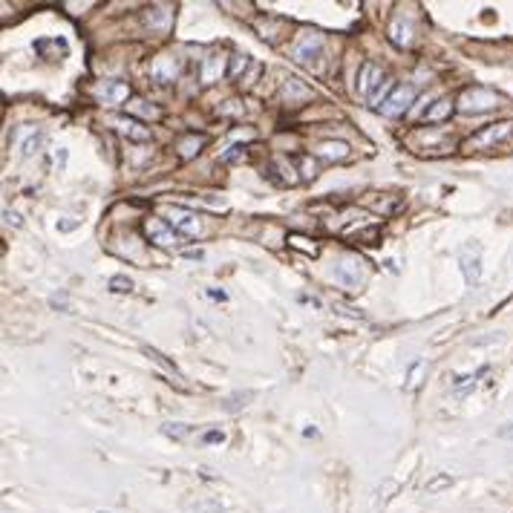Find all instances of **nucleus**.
<instances>
[{"label":"nucleus","instance_id":"nucleus-20","mask_svg":"<svg viewBox=\"0 0 513 513\" xmlns=\"http://www.w3.org/2000/svg\"><path fill=\"white\" fill-rule=\"evenodd\" d=\"M291 162L297 165V173H300L303 182H312L317 176V162H314L312 153H295V156H291Z\"/></svg>","mask_w":513,"mask_h":513},{"label":"nucleus","instance_id":"nucleus-13","mask_svg":"<svg viewBox=\"0 0 513 513\" xmlns=\"http://www.w3.org/2000/svg\"><path fill=\"white\" fill-rule=\"evenodd\" d=\"M225 61H228V58H223V55H208V58L202 61V66H199V81H202L205 87H211V84H216L223 76H228Z\"/></svg>","mask_w":513,"mask_h":513},{"label":"nucleus","instance_id":"nucleus-33","mask_svg":"<svg viewBox=\"0 0 513 513\" xmlns=\"http://www.w3.org/2000/svg\"><path fill=\"white\" fill-rule=\"evenodd\" d=\"M240 159H245V144H231V148L219 156V162H223V165H234Z\"/></svg>","mask_w":513,"mask_h":513},{"label":"nucleus","instance_id":"nucleus-41","mask_svg":"<svg viewBox=\"0 0 513 513\" xmlns=\"http://www.w3.org/2000/svg\"><path fill=\"white\" fill-rule=\"evenodd\" d=\"M55 165H58V167H64V165H66V153H64V151H61V153H55Z\"/></svg>","mask_w":513,"mask_h":513},{"label":"nucleus","instance_id":"nucleus-39","mask_svg":"<svg viewBox=\"0 0 513 513\" xmlns=\"http://www.w3.org/2000/svg\"><path fill=\"white\" fill-rule=\"evenodd\" d=\"M499 438H507V442H513V421L505 424V427H499Z\"/></svg>","mask_w":513,"mask_h":513},{"label":"nucleus","instance_id":"nucleus-10","mask_svg":"<svg viewBox=\"0 0 513 513\" xmlns=\"http://www.w3.org/2000/svg\"><path fill=\"white\" fill-rule=\"evenodd\" d=\"M113 127L119 136H124L127 141H151V127H144L141 122L130 119V116H116Z\"/></svg>","mask_w":513,"mask_h":513},{"label":"nucleus","instance_id":"nucleus-6","mask_svg":"<svg viewBox=\"0 0 513 513\" xmlns=\"http://www.w3.org/2000/svg\"><path fill=\"white\" fill-rule=\"evenodd\" d=\"M167 223H170L173 231L185 234V237H196V234L202 231L199 216H196L194 211H188V208H179V205H170V208H167Z\"/></svg>","mask_w":513,"mask_h":513},{"label":"nucleus","instance_id":"nucleus-25","mask_svg":"<svg viewBox=\"0 0 513 513\" xmlns=\"http://www.w3.org/2000/svg\"><path fill=\"white\" fill-rule=\"evenodd\" d=\"M424 375H427V363L424 360H415L413 366H410V375H407V392H415L421 384H424Z\"/></svg>","mask_w":513,"mask_h":513},{"label":"nucleus","instance_id":"nucleus-2","mask_svg":"<svg viewBox=\"0 0 513 513\" xmlns=\"http://www.w3.org/2000/svg\"><path fill=\"white\" fill-rule=\"evenodd\" d=\"M499 107V95L490 87H467L459 98H456V110L467 116H479V113H490Z\"/></svg>","mask_w":513,"mask_h":513},{"label":"nucleus","instance_id":"nucleus-37","mask_svg":"<svg viewBox=\"0 0 513 513\" xmlns=\"http://www.w3.org/2000/svg\"><path fill=\"white\" fill-rule=\"evenodd\" d=\"M473 387H476V378H473V375L459 378V381L453 384V389H456V392H467V389H473Z\"/></svg>","mask_w":513,"mask_h":513},{"label":"nucleus","instance_id":"nucleus-35","mask_svg":"<svg viewBox=\"0 0 513 513\" xmlns=\"http://www.w3.org/2000/svg\"><path fill=\"white\" fill-rule=\"evenodd\" d=\"M219 116H225V119H231V116H242V104H240L237 98H228L223 107H219Z\"/></svg>","mask_w":513,"mask_h":513},{"label":"nucleus","instance_id":"nucleus-29","mask_svg":"<svg viewBox=\"0 0 513 513\" xmlns=\"http://www.w3.org/2000/svg\"><path fill=\"white\" fill-rule=\"evenodd\" d=\"M41 148H44V133H41V130H32V133H29V138L20 144L23 156H35V153H38Z\"/></svg>","mask_w":513,"mask_h":513},{"label":"nucleus","instance_id":"nucleus-26","mask_svg":"<svg viewBox=\"0 0 513 513\" xmlns=\"http://www.w3.org/2000/svg\"><path fill=\"white\" fill-rule=\"evenodd\" d=\"M191 424H182V421H165L162 424V432L167 435V438H176V442H182V438H188L191 435Z\"/></svg>","mask_w":513,"mask_h":513},{"label":"nucleus","instance_id":"nucleus-5","mask_svg":"<svg viewBox=\"0 0 513 513\" xmlns=\"http://www.w3.org/2000/svg\"><path fill=\"white\" fill-rule=\"evenodd\" d=\"M291 55H295L297 64H312L323 55V35L320 32H303L297 44L291 47Z\"/></svg>","mask_w":513,"mask_h":513},{"label":"nucleus","instance_id":"nucleus-40","mask_svg":"<svg viewBox=\"0 0 513 513\" xmlns=\"http://www.w3.org/2000/svg\"><path fill=\"white\" fill-rule=\"evenodd\" d=\"M185 256H188V260H202V251H199V248H196V251L191 248V251H185Z\"/></svg>","mask_w":513,"mask_h":513},{"label":"nucleus","instance_id":"nucleus-43","mask_svg":"<svg viewBox=\"0 0 513 513\" xmlns=\"http://www.w3.org/2000/svg\"><path fill=\"white\" fill-rule=\"evenodd\" d=\"M98 513H107V510H98Z\"/></svg>","mask_w":513,"mask_h":513},{"label":"nucleus","instance_id":"nucleus-1","mask_svg":"<svg viewBox=\"0 0 513 513\" xmlns=\"http://www.w3.org/2000/svg\"><path fill=\"white\" fill-rule=\"evenodd\" d=\"M510 136H513V122H496V124H488V127H482V130H476V133L461 144V151H467V153L493 151V148H499V144H505Z\"/></svg>","mask_w":513,"mask_h":513},{"label":"nucleus","instance_id":"nucleus-11","mask_svg":"<svg viewBox=\"0 0 513 513\" xmlns=\"http://www.w3.org/2000/svg\"><path fill=\"white\" fill-rule=\"evenodd\" d=\"M459 263H461L464 280H467L470 285L479 283V277H482V254H479V245H467V248L461 251V256H459Z\"/></svg>","mask_w":513,"mask_h":513},{"label":"nucleus","instance_id":"nucleus-34","mask_svg":"<svg viewBox=\"0 0 513 513\" xmlns=\"http://www.w3.org/2000/svg\"><path fill=\"white\" fill-rule=\"evenodd\" d=\"M245 401H251V392H237V395H231V398L225 401V410H228V413H237V410L245 407Z\"/></svg>","mask_w":513,"mask_h":513},{"label":"nucleus","instance_id":"nucleus-9","mask_svg":"<svg viewBox=\"0 0 513 513\" xmlns=\"http://www.w3.org/2000/svg\"><path fill=\"white\" fill-rule=\"evenodd\" d=\"M151 78L159 84H170L179 78V61L173 55H156L151 61Z\"/></svg>","mask_w":513,"mask_h":513},{"label":"nucleus","instance_id":"nucleus-4","mask_svg":"<svg viewBox=\"0 0 513 513\" xmlns=\"http://www.w3.org/2000/svg\"><path fill=\"white\" fill-rule=\"evenodd\" d=\"M415 87H410V84H398L395 90H392V95L384 101V107H381V113L384 116H389V119H398V116H404L407 110L415 104Z\"/></svg>","mask_w":513,"mask_h":513},{"label":"nucleus","instance_id":"nucleus-38","mask_svg":"<svg viewBox=\"0 0 513 513\" xmlns=\"http://www.w3.org/2000/svg\"><path fill=\"white\" fill-rule=\"evenodd\" d=\"M202 442H205V444H213V442H225V432L211 430V432H205V435H202Z\"/></svg>","mask_w":513,"mask_h":513},{"label":"nucleus","instance_id":"nucleus-18","mask_svg":"<svg viewBox=\"0 0 513 513\" xmlns=\"http://www.w3.org/2000/svg\"><path fill=\"white\" fill-rule=\"evenodd\" d=\"M283 98H285V104L297 107L300 101L312 98V90H309V87H306L300 78H285V84H283Z\"/></svg>","mask_w":513,"mask_h":513},{"label":"nucleus","instance_id":"nucleus-30","mask_svg":"<svg viewBox=\"0 0 513 513\" xmlns=\"http://www.w3.org/2000/svg\"><path fill=\"white\" fill-rule=\"evenodd\" d=\"M395 87H398L395 81H384V84H381V87H378V90H375V93L370 95V104L381 110V107H384V101H387V98L392 95V90H395Z\"/></svg>","mask_w":513,"mask_h":513},{"label":"nucleus","instance_id":"nucleus-7","mask_svg":"<svg viewBox=\"0 0 513 513\" xmlns=\"http://www.w3.org/2000/svg\"><path fill=\"white\" fill-rule=\"evenodd\" d=\"M384 84V76H381V66H375L372 61H363L360 66H358V81H355V90H358V95H363V98H370L378 87Z\"/></svg>","mask_w":513,"mask_h":513},{"label":"nucleus","instance_id":"nucleus-24","mask_svg":"<svg viewBox=\"0 0 513 513\" xmlns=\"http://www.w3.org/2000/svg\"><path fill=\"white\" fill-rule=\"evenodd\" d=\"M182 510L185 513H223V507H219L213 499H191V502H185Z\"/></svg>","mask_w":513,"mask_h":513},{"label":"nucleus","instance_id":"nucleus-15","mask_svg":"<svg viewBox=\"0 0 513 513\" xmlns=\"http://www.w3.org/2000/svg\"><path fill=\"white\" fill-rule=\"evenodd\" d=\"M349 144L346 141H335V138H329V141H320L317 144V156L320 159H326V162H343V159H349Z\"/></svg>","mask_w":513,"mask_h":513},{"label":"nucleus","instance_id":"nucleus-32","mask_svg":"<svg viewBox=\"0 0 513 513\" xmlns=\"http://www.w3.org/2000/svg\"><path fill=\"white\" fill-rule=\"evenodd\" d=\"M110 291H113V295H130V291H133V280L124 277V274L110 277Z\"/></svg>","mask_w":513,"mask_h":513},{"label":"nucleus","instance_id":"nucleus-36","mask_svg":"<svg viewBox=\"0 0 513 513\" xmlns=\"http://www.w3.org/2000/svg\"><path fill=\"white\" fill-rule=\"evenodd\" d=\"M4 223H6L9 228H20V225H23V219H20V213H18V211L4 208Z\"/></svg>","mask_w":513,"mask_h":513},{"label":"nucleus","instance_id":"nucleus-16","mask_svg":"<svg viewBox=\"0 0 513 513\" xmlns=\"http://www.w3.org/2000/svg\"><path fill=\"white\" fill-rule=\"evenodd\" d=\"M453 113H456V101H453V98H438V101H432V107L424 113V124L447 122Z\"/></svg>","mask_w":513,"mask_h":513},{"label":"nucleus","instance_id":"nucleus-12","mask_svg":"<svg viewBox=\"0 0 513 513\" xmlns=\"http://www.w3.org/2000/svg\"><path fill=\"white\" fill-rule=\"evenodd\" d=\"M205 144H208V136L205 133H188V136H182L176 141V153H179L182 162H191V159H196L202 153Z\"/></svg>","mask_w":513,"mask_h":513},{"label":"nucleus","instance_id":"nucleus-19","mask_svg":"<svg viewBox=\"0 0 513 513\" xmlns=\"http://www.w3.org/2000/svg\"><path fill=\"white\" fill-rule=\"evenodd\" d=\"M66 41L64 38H41V41H35V52H38L41 58H47V61H58V55H66Z\"/></svg>","mask_w":513,"mask_h":513},{"label":"nucleus","instance_id":"nucleus-14","mask_svg":"<svg viewBox=\"0 0 513 513\" xmlns=\"http://www.w3.org/2000/svg\"><path fill=\"white\" fill-rule=\"evenodd\" d=\"M141 20H144V26H148L151 32L167 35V29H170V23H173V15H170L165 6H153V9H148V12L141 15Z\"/></svg>","mask_w":513,"mask_h":513},{"label":"nucleus","instance_id":"nucleus-23","mask_svg":"<svg viewBox=\"0 0 513 513\" xmlns=\"http://www.w3.org/2000/svg\"><path fill=\"white\" fill-rule=\"evenodd\" d=\"M144 355H148V358H153V360L159 363V366H165V370H167V372H170V375H173V378L179 381V387H182V389H188L185 384H182V381H185V378H182V375H179V370H176V363H170V360H167V358H165V355H162L159 349H153V346H144Z\"/></svg>","mask_w":513,"mask_h":513},{"label":"nucleus","instance_id":"nucleus-8","mask_svg":"<svg viewBox=\"0 0 513 513\" xmlns=\"http://www.w3.org/2000/svg\"><path fill=\"white\" fill-rule=\"evenodd\" d=\"M335 280H338V283H343L346 288H358V285L366 280V274H363V263L358 260V256H343L341 266L335 269Z\"/></svg>","mask_w":513,"mask_h":513},{"label":"nucleus","instance_id":"nucleus-28","mask_svg":"<svg viewBox=\"0 0 513 513\" xmlns=\"http://www.w3.org/2000/svg\"><path fill=\"white\" fill-rule=\"evenodd\" d=\"M288 245H291V248H297V251H303V254H312V256L320 251V245H317L314 240L300 237V234H291V237H288Z\"/></svg>","mask_w":513,"mask_h":513},{"label":"nucleus","instance_id":"nucleus-42","mask_svg":"<svg viewBox=\"0 0 513 513\" xmlns=\"http://www.w3.org/2000/svg\"><path fill=\"white\" fill-rule=\"evenodd\" d=\"M76 225H78V223H61L58 228H61V231H72V228H76Z\"/></svg>","mask_w":513,"mask_h":513},{"label":"nucleus","instance_id":"nucleus-21","mask_svg":"<svg viewBox=\"0 0 513 513\" xmlns=\"http://www.w3.org/2000/svg\"><path fill=\"white\" fill-rule=\"evenodd\" d=\"M389 41H392L395 47H410V44H413V29H410L404 20H395V23L389 26Z\"/></svg>","mask_w":513,"mask_h":513},{"label":"nucleus","instance_id":"nucleus-22","mask_svg":"<svg viewBox=\"0 0 513 513\" xmlns=\"http://www.w3.org/2000/svg\"><path fill=\"white\" fill-rule=\"evenodd\" d=\"M450 485H453V476H450V473H432L430 479L424 482V493H427V496H435V493L447 490Z\"/></svg>","mask_w":513,"mask_h":513},{"label":"nucleus","instance_id":"nucleus-27","mask_svg":"<svg viewBox=\"0 0 513 513\" xmlns=\"http://www.w3.org/2000/svg\"><path fill=\"white\" fill-rule=\"evenodd\" d=\"M130 110L141 119H159V110L153 104H148L144 98H130Z\"/></svg>","mask_w":513,"mask_h":513},{"label":"nucleus","instance_id":"nucleus-17","mask_svg":"<svg viewBox=\"0 0 513 513\" xmlns=\"http://www.w3.org/2000/svg\"><path fill=\"white\" fill-rule=\"evenodd\" d=\"M98 95L107 101V104H124L130 98V84L127 81H104Z\"/></svg>","mask_w":513,"mask_h":513},{"label":"nucleus","instance_id":"nucleus-31","mask_svg":"<svg viewBox=\"0 0 513 513\" xmlns=\"http://www.w3.org/2000/svg\"><path fill=\"white\" fill-rule=\"evenodd\" d=\"M248 69V58L245 55H231L228 58V78H242V72Z\"/></svg>","mask_w":513,"mask_h":513},{"label":"nucleus","instance_id":"nucleus-3","mask_svg":"<svg viewBox=\"0 0 513 513\" xmlns=\"http://www.w3.org/2000/svg\"><path fill=\"white\" fill-rule=\"evenodd\" d=\"M141 228H144V237H148L153 245H159V248H176L179 245L176 231L170 228L167 219H162V216H148L141 223Z\"/></svg>","mask_w":513,"mask_h":513}]
</instances>
